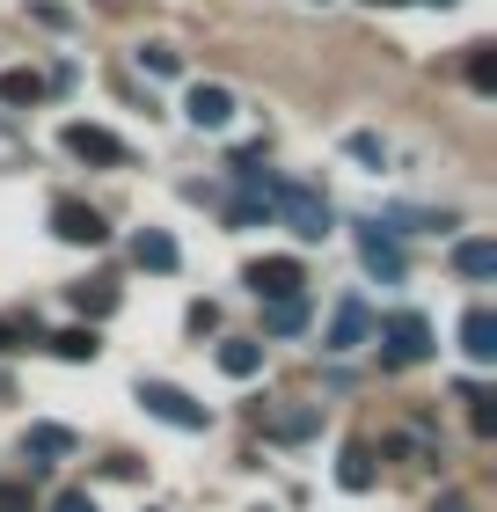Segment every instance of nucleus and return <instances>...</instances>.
Masks as SVG:
<instances>
[{
	"instance_id": "nucleus-4",
	"label": "nucleus",
	"mask_w": 497,
	"mask_h": 512,
	"mask_svg": "<svg viewBox=\"0 0 497 512\" xmlns=\"http://www.w3.org/2000/svg\"><path fill=\"white\" fill-rule=\"evenodd\" d=\"M66 154H74V161H96V169H125V161H132L125 139H117L110 125H88V118L66 125Z\"/></svg>"
},
{
	"instance_id": "nucleus-9",
	"label": "nucleus",
	"mask_w": 497,
	"mask_h": 512,
	"mask_svg": "<svg viewBox=\"0 0 497 512\" xmlns=\"http://www.w3.org/2000/svg\"><path fill=\"white\" fill-rule=\"evenodd\" d=\"M359 264L381 278V286H402V242L381 235V227H359Z\"/></svg>"
},
{
	"instance_id": "nucleus-19",
	"label": "nucleus",
	"mask_w": 497,
	"mask_h": 512,
	"mask_svg": "<svg viewBox=\"0 0 497 512\" xmlns=\"http://www.w3.org/2000/svg\"><path fill=\"white\" fill-rule=\"evenodd\" d=\"M66 300H74V315L88 322V330H96L103 315H117V286H103V278H96V286H74Z\"/></svg>"
},
{
	"instance_id": "nucleus-13",
	"label": "nucleus",
	"mask_w": 497,
	"mask_h": 512,
	"mask_svg": "<svg viewBox=\"0 0 497 512\" xmlns=\"http://www.w3.org/2000/svg\"><path fill=\"white\" fill-rule=\"evenodd\" d=\"M220 374L227 381H256L264 374V337H227L220 344Z\"/></svg>"
},
{
	"instance_id": "nucleus-1",
	"label": "nucleus",
	"mask_w": 497,
	"mask_h": 512,
	"mask_svg": "<svg viewBox=\"0 0 497 512\" xmlns=\"http://www.w3.org/2000/svg\"><path fill=\"white\" fill-rule=\"evenodd\" d=\"M271 213L286 220L300 242H322L329 227H337V213H329V198L315 191V183H286V176H271Z\"/></svg>"
},
{
	"instance_id": "nucleus-26",
	"label": "nucleus",
	"mask_w": 497,
	"mask_h": 512,
	"mask_svg": "<svg viewBox=\"0 0 497 512\" xmlns=\"http://www.w3.org/2000/svg\"><path fill=\"white\" fill-rule=\"evenodd\" d=\"M30 15L44 22V30H74V15H66V8H59V0H37V8H30Z\"/></svg>"
},
{
	"instance_id": "nucleus-2",
	"label": "nucleus",
	"mask_w": 497,
	"mask_h": 512,
	"mask_svg": "<svg viewBox=\"0 0 497 512\" xmlns=\"http://www.w3.org/2000/svg\"><path fill=\"white\" fill-rule=\"evenodd\" d=\"M424 359H432V322H424L417 308H395L381 322V366L402 374V366H424Z\"/></svg>"
},
{
	"instance_id": "nucleus-6",
	"label": "nucleus",
	"mask_w": 497,
	"mask_h": 512,
	"mask_svg": "<svg viewBox=\"0 0 497 512\" xmlns=\"http://www.w3.org/2000/svg\"><path fill=\"white\" fill-rule=\"evenodd\" d=\"M52 235H59V242H74V249H103V242H110V227H103L96 205L59 198V205H52Z\"/></svg>"
},
{
	"instance_id": "nucleus-7",
	"label": "nucleus",
	"mask_w": 497,
	"mask_h": 512,
	"mask_svg": "<svg viewBox=\"0 0 497 512\" xmlns=\"http://www.w3.org/2000/svg\"><path fill=\"white\" fill-rule=\"evenodd\" d=\"M183 118H191L198 132H220V125H234V88H227V81H198L191 96H183Z\"/></svg>"
},
{
	"instance_id": "nucleus-3",
	"label": "nucleus",
	"mask_w": 497,
	"mask_h": 512,
	"mask_svg": "<svg viewBox=\"0 0 497 512\" xmlns=\"http://www.w3.org/2000/svg\"><path fill=\"white\" fill-rule=\"evenodd\" d=\"M139 403H147V417H161V425H176V432H205L212 425V410L198 395H183L176 381H139Z\"/></svg>"
},
{
	"instance_id": "nucleus-17",
	"label": "nucleus",
	"mask_w": 497,
	"mask_h": 512,
	"mask_svg": "<svg viewBox=\"0 0 497 512\" xmlns=\"http://www.w3.org/2000/svg\"><path fill=\"white\" fill-rule=\"evenodd\" d=\"M337 483L344 491H373V447L366 439H351V447L337 454Z\"/></svg>"
},
{
	"instance_id": "nucleus-14",
	"label": "nucleus",
	"mask_w": 497,
	"mask_h": 512,
	"mask_svg": "<svg viewBox=\"0 0 497 512\" xmlns=\"http://www.w3.org/2000/svg\"><path fill=\"white\" fill-rule=\"evenodd\" d=\"M132 264H139V271H176V264H183V249H176V235H161V227H139Z\"/></svg>"
},
{
	"instance_id": "nucleus-23",
	"label": "nucleus",
	"mask_w": 497,
	"mask_h": 512,
	"mask_svg": "<svg viewBox=\"0 0 497 512\" xmlns=\"http://www.w3.org/2000/svg\"><path fill=\"white\" fill-rule=\"evenodd\" d=\"M344 154H351V161H366V169H381V161H388V139H381V132H351V139H344Z\"/></svg>"
},
{
	"instance_id": "nucleus-29",
	"label": "nucleus",
	"mask_w": 497,
	"mask_h": 512,
	"mask_svg": "<svg viewBox=\"0 0 497 512\" xmlns=\"http://www.w3.org/2000/svg\"><path fill=\"white\" fill-rule=\"evenodd\" d=\"M432 512H468V498H461V491H446V498H439Z\"/></svg>"
},
{
	"instance_id": "nucleus-32",
	"label": "nucleus",
	"mask_w": 497,
	"mask_h": 512,
	"mask_svg": "<svg viewBox=\"0 0 497 512\" xmlns=\"http://www.w3.org/2000/svg\"><path fill=\"white\" fill-rule=\"evenodd\" d=\"M432 8H454V0H432Z\"/></svg>"
},
{
	"instance_id": "nucleus-31",
	"label": "nucleus",
	"mask_w": 497,
	"mask_h": 512,
	"mask_svg": "<svg viewBox=\"0 0 497 512\" xmlns=\"http://www.w3.org/2000/svg\"><path fill=\"white\" fill-rule=\"evenodd\" d=\"M373 8H402V0H373Z\"/></svg>"
},
{
	"instance_id": "nucleus-15",
	"label": "nucleus",
	"mask_w": 497,
	"mask_h": 512,
	"mask_svg": "<svg viewBox=\"0 0 497 512\" xmlns=\"http://www.w3.org/2000/svg\"><path fill=\"white\" fill-rule=\"evenodd\" d=\"M22 454H30V469L66 461V454H74V432H66V425H30V432H22Z\"/></svg>"
},
{
	"instance_id": "nucleus-30",
	"label": "nucleus",
	"mask_w": 497,
	"mask_h": 512,
	"mask_svg": "<svg viewBox=\"0 0 497 512\" xmlns=\"http://www.w3.org/2000/svg\"><path fill=\"white\" fill-rule=\"evenodd\" d=\"M8 344H15V330H8V322H0V352H8Z\"/></svg>"
},
{
	"instance_id": "nucleus-8",
	"label": "nucleus",
	"mask_w": 497,
	"mask_h": 512,
	"mask_svg": "<svg viewBox=\"0 0 497 512\" xmlns=\"http://www.w3.org/2000/svg\"><path fill=\"white\" fill-rule=\"evenodd\" d=\"M329 352H359V344H373V315L366 300H337V315H329Z\"/></svg>"
},
{
	"instance_id": "nucleus-16",
	"label": "nucleus",
	"mask_w": 497,
	"mask_h": 512,
	"mask_svg": "<svg viewBox=\"0 0 497 512\" xmlns=\"http://www.w3.org/2000/svg\"><path fill=\"white\" fill-rule=\"evenodd\" d=\"M454 271L461 278H497V242H483V235L454 242Z\"/></svg>"
},
{
	"instance_id": "nucleus-24",
	"label": "nucleus",
	"mask_w": 497,
	"mask_h": 512,
	"mask_svg": "<svg viewBox=\"0 0 497 512\" xmlns=\"http://www.w3.org/2000/svg\"><path fill=\"white\" fill-rule=\"evenodd\" d=\"M139 66H147V74H183V52H169V44H139Z\"/></svg>"
},
{
	"instance_id": "nucleus-22",
	"label": "nucleus",
	"mask_w": 497,
	"mask_h": 512,
	"mask_svg": "<svg viewBox=\"0 0 497 512\" xmlns=\"http://www.w3.org/2000/svg\"><path fill=\"white\" fill-rule=\"evenodd\" d=\"M37 96H44V74H30V66L0 74V103H37Z\"/></svg>"
},
{
	"instance_id": "nucleus-28",
	"label": "nucleus",
	"mask_w": 497,
	"mask_h": 512,
	"mask_svg": "<svg viewBox=\"0 0 497 512\" xmlns=\"http://www.w3.org/2000/svg\"><path fill=\"white\" fill-rule=\"evenodd\" d=\"M52 512H96V498H88V491H59Z\"/></svg>"
},
{
	"instance_id": "nucleus-25",
	"label": "nucleus",
	"mask_w": 497,
	"mask_h": 512,
	"mask_svg": "<svg viewBox=\"0 0 497 512\" xmlns=\"http://www.w3.org/2000/svg\"><path fill=\"white\" fill-rule=\"evenodd\" d=\"M183 322H191V337H205V330H220V308H212V300H191Z\"/></svg>"
},
{
	"instance_id": "nucleus-5",
	"label": "nucleus",
	"mask_w": 497,
	"mask_h": 512,
	"mask_svg": "<svg viewBox=\"0 0 497 512\" xmlns=\"http://www.w3.org/2000/svg\"><path fill=\"white\" fill-rule=\"evenodd\" d=\"M242 286H249L256 300H293V293L307 286V271H300V256H256V264L242 271Z\"/></svg>"
},
{
	"instance_id": "nucleus-18",
	"label": "nucleus",
	"mask_w": 497,
	"mask_h": 512,
	"mask_svg": "<svg viewBox=\"0 0 497 512\" xmlns=\"http://www.w3.org/2000/svg\"><path fill=\"white\" fill-rule=\"evenodd\" d=\"M264 330H271V337H300V330H307V293H293V300H264Z\"/></svg>"
},
{
	"instance_id": "nucleus-20",
	"label": "nucleus",
	"mask_w": 497,
	"mask_h": 512,
	"mask_svg": "<svg viewBox=\"0 0 497 512\" xmlns=\"http://www.w3.org/2000/svg\"><path fill=\"white\" fill-rule=\"evenodd\" d=\"M468 88L497 96V44H468Z\"/></svg>"
},
{
	"instance_id": "nucleus-10",
	"label": "nucleus",
	"mask_w": 497,
	"mask_h": 512,
	"mask_svg": "<svg viewBox=\"0 0 497 512\" xmlns=\"http://www.w3.org/2000/svg\"><path fill=\"white\" fill-rule=\"evenodd\" d=\"M44 352H52V359H66V366H96V359H103V337L88 330V322H74V330L44 337Z\"/></svg>"
},
{
	"instance_id": "nucleus-11",
	"label": "nucleus",
	"mask_w": 497,
	"mask_h": 512,
	"mask_svg": "<svg viewBox=\"0 0 497 512\" xmlns=\"http://www.w3.org/2000/svg\"><path fill=\"white\" fill-rule=\"evenodd\" d=\"M264 432L278 439V447H293V439L322 432V403H293V410H271V417H264Z\"/></svg>"
},
{
	"instance_id": "nucleus-27",
	"label": "nucleus",
	"mask_w": 497,
	"mask_h": 512,
	"mask_svg": "<svg viewBox=\"0 0 497 512\" xmlns=\"http://www.w3.org/2000/svg\"><path fill=\"white\" fill-rule=\"evenodd\" d=\"M37 498H30V483H0V512H30Z\"/></svg>"
},
{
	"instance_id": "nucleus-33",
	"label": "nucleus",
	"mask_w": 497,
	"mask_h": 512,
	"mask_svg": "<svg viewBox=\"0 0 497 512\" xmlns=\"http://www.w3.org/2000/svg\"><path fill=\"white\" fill-rule=\"evenodd\" d=\"M147 512H154V505H147Z\"/></svg>"
},
{
	"instance_id": "nucleus-12",
	"label": "nucleus",
	"mask_w": 497,
	"mask_h": 512,
	"mask_svg": "<svg viewBox=\"0 0 497 512\" xmlns=\"http://www.w3.org/2000/svg\"><path fill=\"white\" fill-rule=\"evenodd\" d=\"M461 352L476 359V366L497 359V315H490V308H468V315H461Z\"/></svg>"
},
{
	"instance_id": "nucleus-21",
	"label": "nucleus",
	"mask_w": 497,
	"mask_h": 512,
	"mask_svg": "<svg viewBox=\"0 0 497 512\" xmlns=\"http://www.w3.org/2000/svg\"><path fill=\"white\" fill-rule=\"evenodd\" d=\"M461 403H468V425H476V439H490V432H497V395L468 381V388H461Z\"/></svg>"
}]
</instances>
